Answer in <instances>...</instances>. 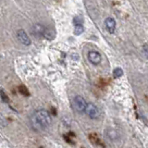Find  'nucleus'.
Instances as JSON below:
<instances>
[{
    "label": "nucleus",
    "instance_id": "nucleus-1",
    "mask_svg": "<svg viewBox=\"0 0 148 148\" xmlns=\"http://www.w3.org/2000/svg\"><path fill=\"white\" fill-rule=\"evenodd\" d=\"M30 122L34 131L43 132L51 125L52 119H51V116L47 111L45 109H40L32 114Z\"/></svg>",
    "mask_w": 148,
    "mask_h": 148
},
{
    "label": "nucleus",
    "instance_id": "nucleus-2",
    "mask_svg": "<svg viewBox=\"0 0 148 148\" xmlns=\"http://www.w3.org/2000/svg\"><path fill=\"white\" fill-rule=\"evenodd\" d=\"M87 106V103L82 96L76 95L73 99V108L78 113H84Z\"/></svg>",
    "mask_w": 148,
    "mask_h": 148
},
{
    "label": "nucleus",
    "instance_id": "nucleus-3",
    "mask_svg": "<svg viewBox=\"0 0 148 148\" xmlns=\"http://www.w3.org/2000/svg\"><path fill=\"white\" fill-rule=\"evenodd\" d=\"M85 113L89 116V118H91L92 119H96L99 118L100 116V111L98 109L96 106H95L94 104H87L86 109H85Z\"/></svg>",
    "mask_w": 148,
    "mask_h": 148
},
{
    "label": "nucleus",
    "instance_id": "nucleus-4",
    "mask_svg": "<svg viewBox=\"0 0 148 148\" xmlns=\"http://www.w3.org/2000/svg\"><path fill=\"white\" fill-rule=\"evenodd\" d=\"M16 35H17V38L18 40L21 42L22 45H31V39L30 37L28 36V34H26V32L24 30H18L16 32Z\"/></svg>",
    "mask_w": 148,
    "mask_h": 148
},
{
    "label": "nucleus",
    "instance_id": "nucleus-5",
    "mask_svg": "<svg viewBox=\"0 0 148 148\" xmlns=\"http://www.w3.org/2000/svg\"><path fill=\"white\" fill-rule=\"evenodd\" d=\"M88 59H89V61L94 64V65H98L101 60H102V58H101V55L96 52V51H90L89 54H88Z\"/></svg>",
    "mask_w": 148,
    "mask_h": 148
},
{
    "label": "nucleus",
    "instance_id": "nucleus-6",
    "mask_svg": "<svg viewBox=\"0 0 148 148\" xmlns=\"http://www.w3.org/2000/svg\"><path fill=\"white\" fill-rule=\"evenodd\" d=\"M105 26L109 34H114L116 30V21L113 18H106L105 21Z\"/></svg>",
    "mask_w": 148,
    "mask_h": 148
},
{
    "label": "nucleus",
    "instance_id": "nucleus-7",
    "mask_svg": "<svg viewBox=\"0 0 148 148\" xmlns=\"http://www.w3.org/2000/svg\"><path fill=\"white\" fill-rule=\"evenodd\" d=\"M74 34L75 35H80L83 32V25L82 24H77L74 25Z\"/></svg>",
    "mask_w": 148,
    "mask_h": 148
},
{
    "label": "nucleus",
    "instance_id": "nucleus-8",
    "mask_svg": "<svg viewBox=\"0 0 148 148\" xmlns=\"http://www.w3.org/2000/svg\"><path fill=\"white\" fill-rule=\"evenodd\" d=\"M122 75H123V71H122L121 68H117V69H114V71H113V76H114V78L118 79L119 77H121Z\"/></svg>",
    "mask_w": 148,
    "mask_h": 148
},
{
    "label": "nucleus",
    "instance_id": "nucleus-9",
    "mask_svg": "<svg viewBox=\"0 0 148 148\" xmlns=\"http://www.w3.org/2000/svg\"><path fill=\"white\" fill-rule=\"evenodd\" d=\"M73 24L77 25V24H82V18L81 16H76L73 18Z\"/></svg>",
    "mask_w": 148,
    "mask_h": 148
},
{
    "label": "nucleus",
    "instance_id": "nucleus-10",
    "mask_svg": "<svg viewBox=\"0 0 148 148\" xmlns=\"http://www.w3.org/2000/svg\"><path fill=\"white\" fill-rule=\"evenodd\" d=\"M0 95H1V100H2V102H4V103H8L9 99H8V95L5 94L4 90H1V92H0Z\"/></svg>",
    "mask_w": 148,
    "mask_h": 148
},
{
    "label": "nucleus",
    "instance_id": "nucleus-11",
    "mask_svg": "<svg viewBox=\"0 0 148 148\" xmlns=\"http://www.w3.org/2000/svg\"><path fill=\"white\" fill-rule=\"evenodd\" d=\"M142 50H143V54L145 55V57L146 58H148V45H145L143 46Z\"/></svg>",
    "mask_w": 148,
    "mask_h": 148
}]
</instances>
